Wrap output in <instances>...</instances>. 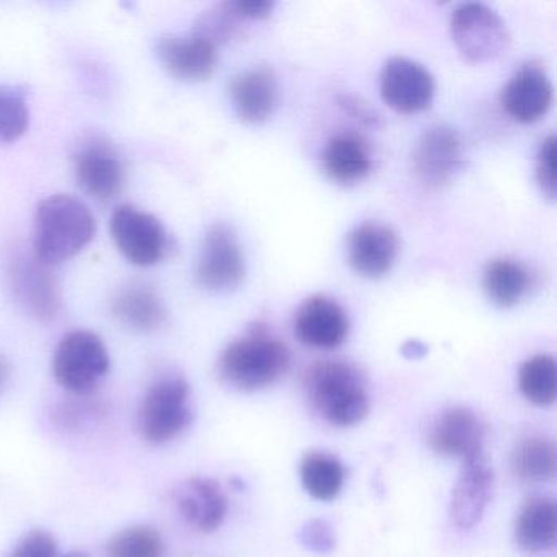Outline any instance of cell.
Wrapping results in <instances>:
<instances>
[{"instance_id":"4","label":"cell","mask_w":557,"mask_h":557,"mask_svg":"<svg viewBox=\"0 0 557 557\" xmlns=\"http://www.w3.org/2000/svg\"><path fill=\"white\" fill-rule=\"evenodd\" d=\"M194 422L191 389L182 374H165L146 391L136 413L139 436L152 446L181 436Z\"/></svg>"},{"instance_id":"34","label":"cell","mask_w":557,"mask_h":557,"mask_svg":"<svg viewBox=\"0 0 557 557\" xmlns=\"http://www.w3.org/2000/svg\"><path fill=\"white\" fill-rule=\"evenodd\" d=\"M227 4L243 22L265 21L275 9V2H269V0H237Z\"/></svg>"},{"instance_id":"11","label":"cell","mask_w":557,"mask_h":557,"mask_svg":"<svg viewBox=\"0 0 557 557\" xmlns=\"http://www.w3.org/2000/svg\"><path fill=\"white\" fill-rule=\"evenodd\" d=\"M435 89L430 71L409 58H391L381 70V97L389 109L403 115H416L430 109Z\"/></svg>"},{"instance_id":"15","label":"cell","mask_w":557,"mask_h":557,"mask_svg":"<svg viewBox=\"0 0 557 557\" xmlns=\"http://www.w3.org/2000/svg\"><path fill=\"white\" fill-rule=\"evenodd\" d=\"M76 178L79 187L99 201H110L122 191L125 168L115 149L94 138L76 152Z\"/></svg>"},{"instance_id":"7","label":"cell","mask_w":557,"mask_h":557,"mask_svg":"<svg viewBox=\"0 0 557 557\" xmlns=\"http://www.w3.org/2000/svg\"><path fill=\"white\" fill-rule=\"evenodd\" d=\"M9 285L22 309L40 322H50L61 309V288L51 267L35 253L18 252L9 260Z\"/></svg>"},{"instance_id":"10","label":"cell","mask_w":557,"mask_h":557,"mask_svg":"<svg viewBox=\"0 0 557 557\" xmlns=\"http://www.w3.org/2000/svg\"><path fill=\"white\" fill-rule=\"evenodd\" d=\"M465 146L453 126L433 125L423 132L413 151V172L423 187L442 188L461 171Z\"/></svg>"},{"instance_id":"17","label":"cell","mask_w":557,"mask_h":557,"mask_svg":"<svg viewBox=\"0 0 557 557\" xmlns=\"http://www.w3.org/2000/svg\"><path fill=\"white\" fill-rule=\"evenodd\" d=\"M175 505L185 523L200 533L220 530L230 511L223 485L208 475H194L174 492Z\"/></svg>"},{"instance_id":"20","label":"cell","mask_w":557,"mask_h":557,"mask_svg":"<svg viewBox=\"0 0 557 557\" xmlns=\"http://www.w3.org/2000/svg\"><path fill=\"white\" fill-rule=\"evenodd\" d=\"M234 112L247 125H262L275 112L278 103V83L269 67L244 71L231 84Z\"/></svg>"},{"instance_id":"3","label":"cell","mask_w":557,"mask_h":557,"mask_svg":"<svg viewBox=\"0 0 557 557\" xmlns=\"http://www.w3.org/2000/svg\"><path fill=\"white\" fill-rule=\"evenodd\" d=\"M96 234V220L89 208L71 197L53 195L41 201L35 218L34 253L45 265L73 259Z\"/></svg>"},{"instance_id":"5","label":"cell","mask_w":557,"mask_h":557,"mask_svg":"<svg viewBox=\"0 0 557 557\" xmlns=\"http://www.w3.org/2000/svg\"><path fill=\"white\" fill-rule=\"evenodd\" d=\"M449 32L462 60L471 64L498 60L510 47V34L500 15L478 2L458 5L453 11Z\"/></svg>"},{"instance_id":"21","label":"cell","mask_w":557,"mask_h":557,"mask_svg":"<svg viewBox=\"0 0 557 557\" xmlns=\"http://www.w3.org/2000/svg\"><path fill=\"white\" fill-rule=\"evenodd\" d=\"M322 169L335 184H357L370 174V146L357 133H338L325 145L322 152Z\"/></svg>"},{"instance_id":"31","label":"cell","mask_w":557,"mask_h":557,"mask_svg":"<svg viewBox=\"0 0 557 557\" xmlns=\"http://www.w3.org/2000/svg\"><path fill=\"white\" fill-rule=\"evenodd\" d=\"M556 136L550 135L541 143L540 151L536 156V177L537 187L541 194L549 201H556L557 197V177H556Z\"/></svg>"},{"instance_id":"24","label":"cell","mask_w":557,"mask_h":557,"mask_svg":"<svg viewBox=\"0 0 557 557\" xmlns=\"http://www.w3.org/2000/svg\"><path fill=\"white\" fill-rule=\"evenodd\" d=\"M302 487L315 500H334L347 479V468L338 456L332 453L312 449L306 453L299 468Z\"/></svg>"},{"instance_id":"37","label":"cell","mask_w":557,"mask_h":557,"mask_svg":"<svg viewBox=\"0 0 557 557\" xmlns=\"http://www.w3.org/2000/svg\"><path fill=\"white\" fill-rule=\"evenodd\" d=\"M61 557H89L86 553H83V550H71V553L64 554V556Z\"/></svg>"},{"instance_id":"12","label":"cell","mask_w":557,"mask_h":557,"mask_svg":"<svg viewBox=\"0 0 557 557\" xmlns=\"http://www.w3.org/2000/svg\"><path fill=\"white\" fill-rule=\"evenodd\" d=\"M495 474L485 451L462 459L449 502V517L461 530H471L484 517L494 497Z\"/></svg>"},{"instance_id":"35","label":"cell","mask_w":557,"mask_h":557,"mask_svg":"<svg viewBox=\"0 0 557 557\" xmlns=\"http://www.w3.org/2000/svg\"><path fill=\"white\" fill-rule=\"evenodd\" d=\"M403 355L410 360H417V358H423L426 355V347L420 344L419 341H409L403 345Z\"/></svg>"},{"instance_id":"22","label":"cell","mask_w":557,"mask_h":557,"mask_svg":"<svg viewBox=\"0 0 557 557\" xmlns=\"http://www.w3.org/2000/svg\"><path fill=\"white\" fill-rule=\"evenodd\" d=\"M515 543L527 553L553 549L557 540L556 500L543 495L527 498L517 515Z\"/></svg>"},{"instance_id":"30","label":"cell","mask_w":557,"mask_h":557,"mask_svg":"<svg viewBox=\"0 0 557 557\" xmlns=\"http://www.w3.org/2000/svg\"><path fill=\"white\" fill-rule=\"evenodd\" d=\"M243 24L244 22L231 11L230 4L224 2L198 18L194 34L200 35L218 48L239 37Z\"/></svg>"},{"instance_id":"1","label":"cell","mask_w":557,"mask_h":557,"mask_svg":"<svg viewBox=\"0 0 557 557\" xmlns=\"http://www.w3.org/2000/svg\"><path fill=\"white\" fill-rule=\"evenodd\" d=\"M312 409L332 426L358 425L370 413V393L363 371L347 360L318 361L305 376Z\"/></svg>"},{"instance_id":"8","label":"cell","mask_w":557,"mask_h":557,"mask_svg":"<svg viewBox=\"0 0 557 557\" xmlns=\"http://www.w3.org/2000/svg\"><path fill=\"white\" fill-rule=\"evenodd\" d=\"M246 278V259L233 227L214 224L208 231L197 265V282L211 293H230Z\"/></svg>"},{"instance_id":"36","label":"cell","mask_w":557,"mask_h":557,"mask_svg":"<svg viewBox=\"0 0 557 557\" xmlns=\"http://www.w3.org/2000/svg\"><path fill=\"white\" fill-rule=\"evenodd\" d=\"M9 374H11V367H9L8 360L4 357H0V391L8 383Z\"/></svg>"},{"instance_id":"33","label":"cell","mask_w":557,"mask_h":557,"mask_svg":"<svg viewBox=\"0 0 557 557\" xmlns=\"http://www.w3.org/2000/svg\"><path fill=\"white\" fill-rule=\"evenodd\" d=\"M9 557H61L57 537L47 530H32L25 534Z\"/></svg>"},{"instance_id":"26","label":"cell","mask_w":557,"mask_h":557,"mask_svg":"<svg viewBox=\"0 0 557 557\" xmlns=\"http://www.w3.org/2000/svg\"><path fill=\"white\" fill-rule=\"evenodd\" d=\"M510 465L520 481H553L557 471L556 443L543 435L524 436L515 446Z\"/></svg>"},{"instance_id":"19","label":"cell","mask_w":557,"mask_h":557,"mask_svg":"<svg viewBox=\"0 0 557 557\" xmlns=\"http://www.w3.org/2000/svg\"><path fill=\"white\" fill-rule=\"evenodd\" d=\"M158 53L172 76L188 83L210 79L220 63L218 48L197 34L161 38Z\"/></svg>"},{"instance_id":"6","label":"cell","mask_w":557,"mask_h":557,"mask_svg":"<svg viewBox=\"0 0 557 557\" xmlns=\"http://www.w3.org/2000/svg\"><path fill=\"white\" fill-rule=\"evenodd\" d=\"M109 371V350L94 332H71L54 350V377L64 389L77 396L92 393Z\"/></svg>"},{"instance_id":"13","label":"cell","mask_w":557,"mask_h":557,"mask_svg":"<svg viewBox=\"0 0 557 557\" xmlns=\"http://www.w3.org/2000/svg\"><path fill=\"white\" fill-rule=\"evenodd\" d=\"M485 438L487 426L481 417L469 407L453 406L433 420L429 445L438 455L466 459L485 451Z\"/></svg>"},{"instance_id":"32","label":"cell","mask_w":557,"mask_h":557,"mask_svg":"<svg viewBox=\"0 0 557 557\" xmlns=\"http://www.w3.org/2000/svg\"><path fill=\"white\" fill-rule=\"evenodd\" d=\"M302 547L315 554H329L337 544L334 528L324 518H311L302 524L298 533Z\"/></svg>"},{"instance_id":"28","label":"cell","mask_w":557,"mask_h":557,"mask_svg":"<svg viewBox=\"0 0 557 557\" xmlns=\"http://www.w3.org/2000/svg\"><path fill=\"white\" fill-rule=\"evenodd\" d=\"M107 553L109 557H164L165 543L151 524H133L110 540Z\"/></svg>"},{"instance_id":"18","label":"cell","mask_w":557,"mask_h":557,"mask_svg":"<svg viewBox=\"0 0 557 557\" xmlns=\"http://www.w3.org/2000/svg\"><path fill=\"white\" fill-rule=\"evenodd\" d=\"M502 107L515 122H540L553 106V84L543 67L524 64L502 90Z\"/></svg>"},{"instance_id":"16","label":"cell","mask_w":557,"mask_h":557,"mask_svg":"<svg viewBox=\"0 0 557 557\" xmlns=\"http://www.w3.org/2000/svg\"><path fill=\"white\" fill-rule=\"evenodd\" d=\"M399 240L387 224L367 221L351 231L347 240L348 263L364 278H381L393 269Z\"/></svg>"},{"instance_id":"14","label":"cell","mask_w":557,"mask_h":557,"mask_svg":"<svg viewBox=\"0 0 557 557\" xmlns=\"http://www.w3.org/2000/svg\"><path fill=\"white\" fill-rule=\"evenodd\" d=\"M295 334L308 347L332 350L347 341L350 321L341 302L325 295H314L299 306Z\"/></svg>"},{"instance_id":"2","label":"cell","mask_w":557,"mask_h":557,"mask_svg":"<svg viewBox=\"0 0 557 557\" xmlns=\"http://www.w3.org/2000/svg\"><path fill=\"white\" fill-rule=\"evenodd\" d=\"M292 367V354L280 338L257 327L231 342L218 358V376L243 393L265 389L282 380Z\"/></svg>"},{"instance_id":"29","label":"cell","mask_w":557,"mask_h":557,"mask_svg":"<svg viewBox=\"0 0 557 557\" xmlns=\"http://www.w3.org/2000/svg\"><path fill=\"white\" fill-rule=\"evenodd\" d=\"M28 128V107L18 87L0 89V143H14Z\"/></svg>"},{"instance_id":"25","label":"cell","mask_w":557,"mask_h":557,"mask_svg":"<svg viewBox=\"0 0 557 557\" xmlns=\"http://www.w3.org/2000/svg\"><path fill=\"white\" fill-rule=\"evenodd\" d=\"M482 286L492 305L513 308L530 288V273L517 260L495 259L485 267Z\"/></svg>"},{"instance_id":"23","label":"cell","mask_w":557,"mask_h":557,"mask_svg":"<svg viewBox=\"0 0 557 557\" xmlns=\"http://www.w3.org/2000/svg\"><path fill=\"white\" fill-rule=\"evenodd\" d=\"M113 314L125 327L136 332H152L162 327L168 318L158 293L141 283L120 289L112 305Z\"/></svg>"},{"instance_id":"27","label":"cell","mask_w":557,"mask_h":557,"mask_svg":"<svg viewBox=\"0 0 557 557\" xmlns=\"http://www.w3.org/2000/svg\"><path fill=\"white\" fill-rule=\"evenodd\" d=\"M518 386L524 399L534 406H553L557 399V364L553 355L528 358L518 373Z\"/></svg>"},{"instance_id":"9","label":"cell","mask_w":557,"mask_h":557,"mask_svg":"<svg viewBox=\"0 0 557 557\" xmlns=\"http://www.w3.org/2000/svg\"><path fill=\"white\" fill-rule=\"evenodd\" d=\"M110 231L120 252L135 265H156L168 256V231L158 218L146 211L129 205L116 208Z\"/></svg>"}]
</instances>
